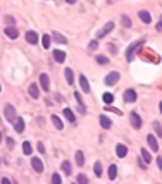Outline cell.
I'll return each mask as SVG.
<instances>
[{
	"label": "cell",
	"mask_w": 162,
	"mask_h": 184,
	"mask_svg": "<svg viewBox=\"0 0 162 184\" xmlns=\"http://www.w3.org/2000/svg\"><path fill=\"white\" fill-rule=\"evenodd\" d=\"M143 45H145V40H140V41H136V43L129 45V48L126 50V60H133V59H135V53L138 52Z\"/></svg>",
	"instance_id": "6da1fadb"
},
{
	"label": "cell",
	"mask_w": 162,
	"mask_h": 184,
	"mask_svg": "<svg viewBox=\"0 0 162 184\" xmlns=\"http://www.w3.org/2000/svg\"><path fill=\"white\" fill-rule=\"evenodd\" d=\"M119 79H121L119 72H116V71H114V72H109V74L105 76V84H107V86H114Z\"/></svg>",
	"instance_id": "7a4b0ae2"
},
{
	"label": "cell",
	"mask_w": 162,
	"mask_h": 184,
	"mask_svg": "<svg viewBox=\"0 0 162 184\" xmlns=\"http://www.w3.org/2000/svg\"><path fill=\"white\" fill-rule=\"evenodd\" d=\"M4 114H5V119H7L9 122H14V119H16V109H14L10 103H7V105H5Z\"/></svg>",
	"instance_id": "3957f363"
},
{
	"label": "cell",
	"mask_w": 162,
	"mask_h": 184,
	"mask_svg": "<svg viewBox=\"0 0 162 184\" xmlns=\"http://www.w3.org/2000/svg\"><path fill=\"white\" fill-rule=\"evenodd\" d=\"M112 29H114V22H107V24H105V26L102 28L98 33H97V40H100V38H104V36H107V33L112 31Z\"/></svg>",
	"instance_id": "277c9868"
},
{
	"label": "cell",
	"mask_w": 162,
	"mask_h": 184,
	"mask_svg": "<svg viewBox=\"0 0 162 184\" xmlns=\"http://www.w3.org/2000/svg\"><path fill=\"white\" fill-rule=\"evenodd\" d=\"M129 121H131L133 129H140V127H141V117L136 114V112H133V114L129 115Z\"/></svg>",
	"instance_id": "5b68a950"
},
{
	"label": "cell",
	"mask_w": 162,
	"mask_h": 184,
	"mask_svg": "<svg viewBox=\"0 0 162 184\" xmlns=\"http://www.w3.org/2000/svg\"><path fill=\"white\" fill-rule=\"evenodd\" d=\"M124 102H126V103L136 102V91L135 90H126V91H124Z\"/></svg>",
	"instance_id": "8992f818"
},
{
	"label": "cell",
	"mask_w": 162,
	"mask_h": 184,
	"mask_svg": "<svg viewBox=\"0 0 162 184\" xmlns=\"http://www.w3.org/2000/svg\"><path fill=\"white\" fill-rule=\"evenodd\" d=\"M31 167H33L36 172H43V163H41V160H40L38 157L31 158Z\"/></svg>",
	"instance_id": "52a82bcc"
},
{
	"label": "cell",
	"mask_w": 162,
	"mask_h": 184,
	"mask_svg": "<svg viewBox=\"0 0 162 184\" xmlns=\"http://www.w3.org/2000/svg\"><path fill=\"white\" fill-rule=\"evenodd\" d=\"M138 16H140L141 22H145V24H150V22H152V16H150L148 10H140V12H138Z\"/></svg>",
	"instance_id": "ba28073f"
},
{
	"label": "cell",
	"mask_w": 162,
	"mask_h": 184,
	"mask_svg": "<svg viewBox=\"0 0 162 184\" xmlns=\"http://www.w3.org/2000/svg\"><path fill=\"white\" fill-rule=\"evenodd\" d=\"M40 84H41V88H43L45 91H48V88H50V79H48V76L45 74H40Z\"/></svg>",
	"instance_id": "9c48e42d"
},
{
	"label": "cell",
	"mask_w": 162,
	"mask_h": 184,
	"mask_svg": "<svg viewBox=\"0 0 162 184\" xmlns=\"http://www.w3.org/2000/svg\"><path fill=\"white\" fill-rule=\"evenodd\" d=\"M26 41H28V43H31V45L38 43V35H36L35 31H28V33H26Z\"/></svg>",
	"instance_id": "30bf717a"
},
{
	"label": "cell",
	"mask_w": 162,
	"mask_h": 184,
	"mask_svg": "<svg viewBox=\"0 0 162 184\" xmlns=\"http://www.w3.org/2000/svg\"><path fill=\"white\" fill-rule=\"evenodd\" d=\"M28 93H30L33 98H38L40 97V90H38V86H36L35 83H31L30 86H28Z\"/></svg>",
	"instance_id": "8fae6325"
},
{
	"label": "cell",
	"mask_w": 162,
	"mask_h": 184,
	"mask_svg": "<svg viewBox=\"0 0 162 184\" xmlns=\"http://www.w3.org/2000/svg\"><path fill=\"white\" fill-rule=\"evenodd\" d=\"M5 35L9 36L10 40H16L19 36V33H18V29H16L14 26H9V28H5Z\"/></svg>",
	"instance_id": "7c38bea8"
},
{
	"label": "cell",
	"mask_w": 162,
	"mask_h": 184,
	"mask_svg": "<svg viewBox=\"0 0 162 184\" xmlns=\"http://www.w3.org/2000/svg\"><path fill=\"white\" fill-rule=\"evenodd\" d=\"M98 121H100V124H102V127H104V129H110V127H112V121H110L107 115H100V119H98Z\"/></svg>",
	"instance_id": "4fadbf2b"
},
{
	"label": "cell",
	"mask_w": 162,
	"mask_h": 184,
	"mask_svg": "<svg viewBox=\"0 0 162 184\" xmlns=\"http://www.w3.org/2000/svg\"><path fill=\"white\" fill-rule=\"evenodd\" d=\"M147 143H148V146L153 150V151H157V150H159V143H157V140H155V136L150 134L148 138H147Z\"/></svg>",
	"instance_id": "5bb4252c"
},
{
	"label": "cell",
	"mask_w": 162,
	"mask_h": 184,
	"mask_svg": "<svg viewBox=\"0 0 162 184\" xmlns=\"http://www.w3.org/2000/svg\"><path fill=\"white\" fill-rule=\"evenodd\" d=\"M14 129H16L18 132H22V131H24V121H22L21 117H19V119H14Z\"/></svg>",
	"instance_id": "9a60e30c"
},
{
	"label": "cell",
	"mask_w": 162,
	"mask_h": 184,
	"mask_svg": "<svg viewBox=\"0 0 162 184\" xmlns=\"http://www.w3.org/2000/svg\"><path fill=\"white\" fill-rule=\"evenodd\" d=\"M79 86H81V90H83L85 93L90 91V83L86 81V78H85V76H79Z\"/></svg>",
	"instance_id": "2e32d148"
},
{
	"label": "cell",
	"mask_w": 162,
	"mask_h": 184,
	"mask_svg": "<svg viewBox=\"0 0 162 184\" xmlns=\"http://www.w3.org/2000/svg\"><path fill=\"white\" fill-rule=\"evenodd\" d=\"M64 74H66L67 84H74V72H73V69H69V67H67V69L64 71Z\"/></svg>",
	"instance_id": "e0dca14e"
},
{
	"label": "cell",
	"mask_w": 162,
	"mask_h": 184,
	"mask_svg": "<svg viewBox=\"0 0 162 184\" xmlns=\"http://www.w3.org/2000/svg\"><path fill=\"white\" fill-rule=\"evenodd\" d=\"M116 153H117V157L124 158V157H126V153H128V148L124 145H117V146H116Z\"/></svg>",
	"instance_id": "ac0fdd59"
},
{
	"label": "cell",
	"mask_w": 162,
	"mask_h": 184,
	"mask_svg": "<svg viewBox=\"0 0 162 184\" xmlns=\"http://www.w3.org/2000/svg\"><path fill=\"white\" fill-rule=\"evenodd\" d=\"M53 59L57 62H64L66 60V53L62 52V50H55V52H53Z\"/></svg>",
	"instance_id": "d6986e66"
},
{
	"label": "cell",
	"mask_w": 162,
	"mask_h": 184,
	"mask_svg": "<svg viewBox=\"0 0 162 184\" xmlns=\"http://www.w3.org/2000/svg\"><path fill=\"white\" fill-rule=\"evenodd\" d=\"M52 122H53V126H55V129H64V124H62V121L59 119V115H52Z\"/></svg>",
	"instance_id": "ffe728a7"
},
{
	"label": "cell",
	"mask_w": 162,
	"mask_h": 184,
	"mask_svg": "<svg viewBox=\"0 0 162 184\" xmlns=\"http://www.w3.org/2000/svg\"><path fill=\"white\" fill-rule=\"evenodd\" d=\"M53 40H55V41H57V43H67V38L64 35H61V33H53Z\"/></svg>",
	"instance_id": "44dd1931"
},
{
	"label": "cell",
	"mask_w": 162,
	"mask_h": 184,
	"mask_svg": "<svg viewBox=\"0 0 162 184\" xmlns=\"http://www.w3.org/2000/svg\"><path fill=\"white\" fill-rule=\"evenodd\" d=\"M62 171H64V174H66V175H71V174H73V169H71V163L67 162V160H66V162H62Z\"/></svg>",
	"instance_id": "7402d4cb"
},
{
	"label": "cell",
	"mask_w": 162,
	"mask_h": 184,
	"mask_svg": "<svg viewBox=\"0 0 162 184\" xmlns=\"http://www.w3.org/2000/svg\"><path fill=\"white\" fill-rule=\"evenodd\" d=\"M64 115H66V119L71 121V122H74L76 121V117H74V114H73V110L71 109H64Z\"/></svg>",
	"instance_id": "603a6c76"
},
{
	"label": "cell",
	"mask_w": 162,
	"mask_h": 184,
	"mask_svg": "<svg viewBox=\"0 0 162 184\" xmlns=\"http://www.w3.org/2000/svg\"><path fill=\"white\" fill-rule=\"evenodd\" d=\"M102 100H104L105 103H107V105H110V103L114 102V95H112V93H104V97H102Z\"/></svg>",
	"instance_id": "cb8c5ba5"
},
{
	"label": "cell",
	"mask_w": 162,
	"mask_h": 184,
	"mask_svg": "<svg viewBox=\"0 0 162 184\" xmlns=\"http://www.w3.org/2000/svg\"><path fill=\"white\" fill-rule=\"evenodd\" d=\"M76 163H78L79 167L85 163V155H83V151H76Z\"/></svg>",
	"instance_id": "d4e9b609"
},
{
	"label": "cell",
	"mask_w": 162,
	"mask_h": 184,
	"mask_svg": "<svg viewBox=\"0 0 162 184\" xmlns=\"http://www.w3.org/2000/svg\"><path fill=\"white\" fill-rule=\"evenodd\" d=\"M22 153H24V155H31V145H30V141H24V143H22Z\"/></svg>",
	"instance_id": "484cf974"
},
{
	"label": "cell",
	"mask_w": 162,
	"mask_h": 184,
	"mask_svg": "<svg viewBox=\"0 0 162 184\" xmlns=\"http://www.w3.org/2000/svg\"><path fill=\"white\" fill-rule=\"evenodd\" d=\"M121 24L124 28H131V19L128 17V16H121Z\"/></svg>",
	"instance_id": "4316f807"
},
{
	"label": "cell",
	"mask_w": 162,
	"mask_h": 184,
	"mask_svg": "<svg viewBox=\"0 0 162 184\" xmlns=\"http://www.w3.org/2000/svg\"><path fill=\"white\" fill-rule=\"evenodd\" d=\"M116 175H117V167L110 165L109 167V179H116Z\"/></svg>",
	"instance_id": "83f0119b"
},
{
	"label": "cell",
	"mask_w": 162,
	"mask_h": 184,
	"mask_svg": "<svg viewBox=\"0 0 162 184\" xmlns=\"http://www.w3.org/2000/svg\"><path fill=\"white\" fill-rule=\"evenodd\" d=\"M93 171H95V175H97V177H100V175H102V163H100V162H95Z\"/></svg>",
	"instance_id": "f1b7e54d"
},
{
	"label": "cell",
	"mask_w": 162,
	"mask_h": 184,
	"mask_svg": "<svg viewBox=\"0 0 162 184\" xmlns=\"http://www.w3.org/2000/svg\"><path fill=\"white\" fill-rule=\"evenodd\" d=\"M41 45H43V48H48V47H50V36H48V35H43V38H41Z\"/></svg>",
	"instance_id": "f546056e"
},
{
	"label": "cell",
	"mask_w": 162,
	"mask_h": 184,
	"mask_svg": "<svg viewBox=\"0 0 162 184\" xmlns=\"http://www.w3.org/2000/svg\"><path fill=\"white\" fill-rule=\"evenodd\" d=\"M141 157L145 158V162H147V163H148L150 160H152V157H150V153H148V151H147V150H145V148H141Z\"/></svg>",
	"instance_id": "4dcf8cb0"
},
{
	"label": "cell",
	"mask_w": 162,
	"mask_h": 184,
	"mask_svg": "<svg viewBox=\"0 0 162 184\" xmlns=\"http://www.w3.org/2000/svg\"><path fill=\"white\" fill-rule=\"evenodd\" d=\"M97 62H98L100 66H105V64H109V59L104 57V55H98V57H97Z\"/></svg>",
	"instance_id": "1f68e13d"
},
{
	"label": "cell",
	"mask_w": 162,
	"mask_h": 184,
	"mask_svg": "<svg viewBox=\"0 0 162 184\" xmlns=\"http://www.w3.org/2000/svg\"><path fill=\"white\" fill-rule=\"evenodd\" d=\"M78 182H79V184H88V177H86L85 174H79V175H78Z\"/></svg>",
	"instance_id": "d6a6232c"
},
{
	"label": "cell",
	"mask_w": 162,
	"mask_h": 184,
	"mask_svg": "<svg viewBox=\"0 0 162 184\" xmlns=\"http://www.w3.org/2000/svg\"><path fill=\"white\" fill-rule=\"evenodd\" d=\"M52 182H53V184H61V182H62L61 174H53V175H52Z\"/></svg>",
	"instance_id": "836d02e7"
},
{
	"label": "cell",
	"mask_w": 162,
	"mask_h": 184,
	"mask_svg": "<svg viewBox=\"0 0 162 184\" xmlns=\"http://www.w3.org/2000/svg\"><path fill=\"white\" fill-rule=\"evenodd\" d=\"M88 48H90V50H97V48H98V43H97V40L90 41V45H88Z\"/></svg>",
	"instance_id": "e575fe53"
},
{
	"label": "cell",
	"mask_w": 162,
	"mask_h": 184,
	"mask_svg": "<svg viewBox=\"0 0 162 184\" xmlns=\"http://www.w3.org/2000/svg\"><path fill=\"white\" fill-rule=\"evenodd\" d=\"M5 22H7L9 26H14V22H16V19H14L12 16H7V17H5Z\"/></svg>",
	"instance_id": "d590c367"
},
{
	"label": "cell",
	"mask_w": 162,
	"mask_h": 184,
	"mask_svg": "<svg viewBox=\"0 0 162 184\" xmlns=\"http://www.w3.org/2000/svg\"><path fill=\"white\" fill-rule=\"evenodd\" d=\"M153 127H155V131H157L159 138H162V129H160V124H159V122H155V124H153Z\"/></svg>",
	"instance_id": "8d00e7d4"
},
{
	"label": "cell",
	"mask_w": 162,
	"mask_h": 184,
	"mask_svg": "<svg viewBox=\"0 0 162 184\" xmlns=\"http://www.w3.org/2000/svg\"><path fill=\"white\" fill-rule=\"evenodd\" d=\"M14 143H16V141H14L12 138H7V145H9V148H14Z\"/></svg>",
	"instance_id": "74e56055"
},
{
	"label": "cell",
	"mask_w": 162,
	"mask_h": 184,
	"mask_svg": "<svg viewBox=\"0 0 162 184\" xmlns=\"http://www.w3.org/2000/svg\"><path fill=\"white\" fill-rule=\"evenodd\" d=\"M38 151H40V153H45V146H43V143H38Z\"/></svg>",
	"instance_id": "f35d334b"
},
{
	"label": "cell",
	"mask_w": 162,
	"mask_h": 184,
	"mask_svg": "<svg viewBox=\"0 0 162 184\" xmlns=\"http://www.w3.org/2000/svg\"><path fill=\"white\" fill-rule=\"evenodd\" d=\"M155 29H157V31H162V17H160V21L157 22V26H155Z\"/></svg>",
	"instance_id": "ab89813d"
},
{
	"label": "cell",
	"mask_w": 162,
	"mask_h": 184,
	"mask_svg": "<svg viewBox=\"0 0 162 184\" xmlns=\"http://www.w3.org/2000/svg\"><path fill=\"white\" fill-rule=\"evenodd\" d=\"M157 165H159V169L162 171V157H157Z\"/></svg>",
	"instance_id": "60d3db41"
},
{
	"label": "cell",
	"mask_w": 162,
	"mask_h": 184,
	"mask_svg": "<svg viewBox=\"0 0 162 184\" xmlns=\"http://www.w3.org/2000/svg\"><path fill=\"white\" fill-rule=\"evenodd\" d=\"M109 50H110L112 53H117V48H116L114 45H109Z\"/></svg>",
	"instance_id": "b9f144b4"
},
{
	"label": "cell",
	"mask_w": 162,
	"mask_h": 184,
	"mask_svg": "<svg viewBox=\"0 0 162 184\" xmlns=\"http://www.w3.org/2000/svg\"><path fill=\"white\" fill-rule=\"evenodd\" d=\"M66 2H67V4H74L76 0H66Z\"/></svg>",
	"instance_id": "7bdbcfd3"
},
{
	"label": "cell",
	"mask_w": 162,
	"mask_h": 184,
	"mask_svg": "<svg viewBox=\"0 0 162 184\" xmlns=\"http://www.w3.org/2000/svg\"><path fill=\"white\" fill-rule=\"evenodd\" d=\"M0 143H2V132H0Z\"/></svg>",
	"instance_id": "ee69618b"
},
{
	"label": "cell",
	"mask_w": 162,
	"mask_h": 184,
	"mask_svg": "<svg viewBox=\"0 0 162 184\" xmlns=\"http://www.w3.org/2000/svg\"><path fill=\"white\" fill-rule=\"evenodd\" d=\"M160 112H162V102H160Z\"/></svg>",
	"instance_id": "f6af8a7d"
},
{
	"label": "cell",
	"mask_w": 162,
	"mask_h": 184,
	"mask_svg": "<svg viewBox=\"0 0 162 184\" xmlns=\"http://www.w3.org/2000/svg\"><path fill=\"white\" fill-rule=\"evenodd\" d=\"M0 91H2V88H0Z\"/></svg>",
	"instance_id": "bcb514c9"
}]
</instances>
